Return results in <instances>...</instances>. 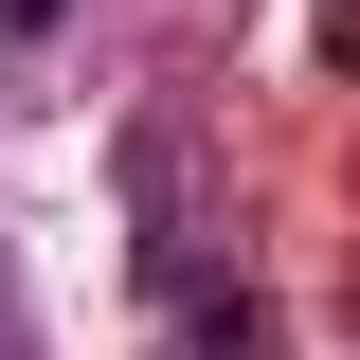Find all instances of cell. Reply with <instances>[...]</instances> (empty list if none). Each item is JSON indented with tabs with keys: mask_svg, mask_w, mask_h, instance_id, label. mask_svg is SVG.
<instances>
[{
	"mask_svg": "<svg viewBox=\"0 0 360 360\" xmlns=\"http://www.w3.org/2000/svg\"><path fill=\"white\" fill-rule=\"evenodd\" d=\"M198 360H270V324L252 307H198Z\"/></svg>",
	"mask_w": 360,
	"mask_h": 360,
	"instance_id": "cell-1",
	"label": "cell"
},
{
	"mask_svg": "<svg viewBox=\"0 0 360 360\" xmlns=\"http://www.w3.org/2000/svg\"><path fill=\"white\" fill-rule=\"evenodd\" d=\"M54 18H72V0H0V54H54Z\"/></svg>",
	"mask_w": 360,
	"mask_h": 360,
	"instance_id": "cell-2",
	"label": "cell"
}]
</instances>
